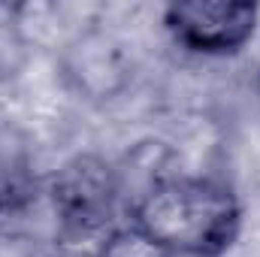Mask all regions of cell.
Listing matches in <instances>:
<instances>
[{
  "label": "cell",
  "mask_w": 260,
  "mask_h": 257,
  "mask_svg": "<svg viewBox=\"0 0 260 257\" xmlns=\"http://www.w3.org/2000/svg\"><path fill=\"white\" fill-rule=\"evenodd\" d=\"M46 197L67 239H106L124 200L121 170L100 154H73L46 179Z\"/></svg>",
  "instance_id": "cell-2"
},
{
  "label": "cell",
  "mask_w": 260,
  "mask_h": 257,
  "mask_svg": "<svg viewBox=\"0 0 260 257\" xmlns=\"http://www.w3.org/2000/svg\"><path fill=\"white\" fill-rule=\"evenodd\" d=\"M127 224L167 257H224L242 233V200L209 176H167L133 194Z\"/></svg>",
  "instance_id": "cell-1"
},
{
  "label": "cell",
  "mask_w": 260,
  "mask_h": 257,
  "mask_svg": "<svg viewBox=\"0 0 260 257\" xmlns=\"http://www.w3.org/2000/svg\"><path fill=\"white\" fill-rule=\"evenodd\" d=\"M49 257H64V254H49Z\"/></svg>",
  "instance_id": "cell-7"
},
{
  "label": "cell",
  "mask_w": 260,
  "mask_h": 257,
  "mask_svg": "<svg viewBox=\"0 0 260 257\" xmlns=\"http://www.w3.org/2000/svg\"><path fill=\"white\" fill-rule=\"evenodd\" d=\"M91 257H167L160 248H154L145 236H139L130 224L115 227L106 239L94 245Z\"/></svg>",
  "instance_id": "cell-4"
},
{
  "label": "cell",
  "mask_w": 260,
  "mask_h": 257,
  "mask_svg": "<svg viewBox=\"0 0 260 257\" xmlns=\"http://www.w3.org/2000/svg\"><path fill=\"white\" fill-rule=\"evenodd\" d=\"M30 200V185L21 182L18 176H6L0 173V221L12 212H18L24 203Z\"/></svg>",
  "instance_id": "cell-5"
},
{
  "label": "cell",
  "mask_w": 260,
  "mask_h": 257,
  "mask_svg": "<svg viewBox=\"0 0 260 257\" xmlns=\"http://www.w3.org/2000/svg\"><path fill=\"white\" fill-rule=\"evenodd\" d=\"M167 37L197 58H236L257 37L260 6L251 0H176L164 6Z\"/></svg>",
  "instance_id": "cell-3"
},
{
  "label": "cell",
  "mask_w": 260,
  "mask_h": 257,
  "mask_svg": "<svg viewBox=\"0 0 260 257\" xmlns=\"http://www.w3.org/2000/svg\"><path fill=\"white\" fill-rule=\"evenodd\" d=\"M254 94H257V106H260V73H257V82H254Z\"/></svg>",
  "instance_id": "cell-6"
}]
</instances>
